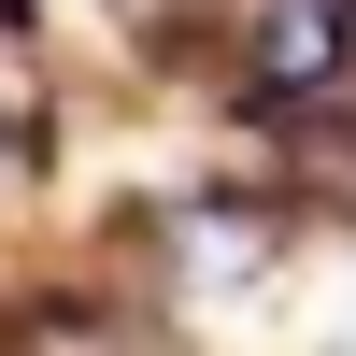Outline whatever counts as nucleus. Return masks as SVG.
<instances>
[{
    "instance_id": "obj_2",
    "label": "nucleus",
    "mask_w": 356,
    "mask_h": 356,
    "mask_svg": "<svg viewBox=\"0 0 356 356\" xmlns=\"http://www.w3.org/2000/svg\"><path fill=\"white\" fill-rule=\"evenodd\" d=\"M285 257H300V200L285 186H228V171H200V186H157V214H143V285H157L171 314H243L285 285Z\"/></svg>"
},
{
    "instance_id": "obj_1",
    "label": "nucleus",
    "mask_w": 356,
    "mask_h": 356,
    "mask_svg": "<svg viewBox=\"0 0 356 356\" xmlns=\"http://www.w3.org/2000/svg\"><path fill=\"white\" fill-rule=\"evenodd\" d=\"M200 57L228 114L271 143L356 129V0H200Z\"/></svg>"
},
{
    "instance_id": "obj_3",
    "label": "nucleus",
    "mask_w": 356,
    "mask_h": 356,
    "mask_svg": "<svg viewBox=\"0 0 356 356\" xmlns=\"http://www.w3.org/2000/svg\"><path fill=\"white\" fill-rule=\"evenodd\" d=\"M57 129H72V43H57V0H0V186H43Z\"/></svg>"
}]
</instances>
